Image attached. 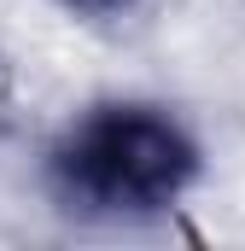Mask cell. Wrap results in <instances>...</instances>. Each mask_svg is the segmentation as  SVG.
Returning <instances> with one entry per match:
<instances>
[{
  "label": "cell",
  "instance_id": "1",
  "mask_svg": "<svg viewBox=\"0 0 245 251\" xmlns=\"http://www.w3.org/2000/svg\"><path fill=\"white\" fill-rule=\"evenodd\" d=\"M198 181V140L170 111L111 100L59 134L53 146V187L70 210L140 222L170 210Z\"/></svg>",
  "mask_w": 245,
  "mask_h": 251
},
{
  "label": "cell",
  "instance_id": "2",
  "mask_svg": "<svg viewBox=\"0 0 245 251\" xmlns=\"http://www.w3.org/2000/svg\"><path fill=\"white\" fill-rule=\"evenodd\" d=\"M64 12H82V18H111V12H128L134 0H59Z\"/></svg>",
  "mask_w": 245,
  "mask_h": 251
}]
</instances>
